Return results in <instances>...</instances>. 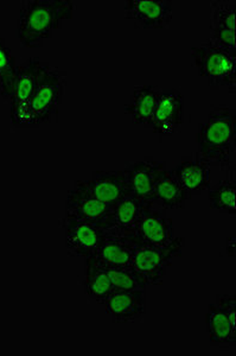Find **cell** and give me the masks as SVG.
<instances>
[{"label":"cell","mask_w":236,"mask_h":356,"mask_svg":"<svg viewBox=\"0 0 236 356\" xmlns=\"http://www.w3.org/2000/svg\"><path fill=\"white\" fill-rule=\"evenodd\" d=\"M76 4L73 0H23L17 19V38L25 48H42L73 19Z\"/></svg>","instance_id":"1"},{"label":"cell","mask_w":236,"mask_h":356,"mask_svg":"<svg viewBox=\"0 0 236 356\" xmlns=\"http://www.w3.org/2000/svg\"><path fill=\"white\" fill-rule=\"evenodd\" d=\"M197 152L201 158L221 170L234 168L236 151V113L228 106H212L207 119L196 134Z\"/></svg>","instance_id":"2"},{"label":"cell","mask_w":236,"mask_h":356,"mask_svg":"<svg viewBox=\"0 0 236 356\" xmlns=\"http://www.w3.org/2000/svg\"><path fill=\"white\" fill-rule=\"evenodd\" d=\"M68 74L48 65L43 70L33 97L30 99L24 129H36L56 122L62 102L68 90Z\"/></svg>","instance_id":"3"},{"label":"cell","mask_w":236,"mask_h":356,"mask_svg":"<svg viewBox=\"0 0 236 356\" xmlns=\"http://www.w3.org/2000/svg\"><path fill=\"white\" fill-rule=\"evenodd\" d=\"M133 240V257L130 268L145 285H162L167 270L183 253L185 239L177 236L167 246H158L152 243Z\"/></svg>","instance_id":"4"},{"label":"cell","mask_w":236,"mask_h":356,"mask_svg":"<svg viewBox=\"0 0 236 356\" xmlns=\"http://www.w3.org/2000/svg\"><path fill=\"white\" fill-rule=\"evenodd\" d=\"M190 56L197 73L207 80L209 88H226L229 93H235L236 53L205 41L192 47Z\"/></svg>","instance_id":"5"},{"label":"cell","mask_w":236,"mask_h":356,"mask_svg":"<svg viewBox=\"0 0 236 356\" xmlns=\"http://www.w3.org/2000/svg\"><path fill=\"white\" fill-rule=\"evenodd\" d=\"M48 65V62L42 61L38 57H30L22 65H17L12 94L8 100L10 120L13 127L24 129L30 99Z\"/></svg>","instance_id":"6"},{"label":"cell","mask_w":236,"mask_h":356,"mask_svg":"<svg viewBox=\"0 0 236 356\" xmlns=\"http://www.w3.org/2000/svg\"><path fill=\"white\" fill-rule=\"evenodd\" d=\"M65 229V248L70 255L87 259L98 251L107 236L101 225L65 216L61 221Z\"/></svg>","instance_id":"7"},{"label":"cell","mask_w":236,"mask_h":356,"mask_svg":"<svg viewBox=\"0 0 236 356\" xmlns=\"http://www.w3.org/2000/svg\"><path fill=\"white\" fill-rule=\"evenodd\" d=\"M184 97L178 89H162L155 106L150 129L157 137L163 139L178 132L184 122Z\"/></svg>","instance_id":"8"},{"label":"cell","mask_w":236,"mask_h":356,"mask_svg":"<svg viewBox=\"0 0 236 356\" xmlns=\"http://www.w3.org/2000/svg\"><path fill=\"white\" fill-rule=\"evenodd\" d=\"M112 207L96 199L85 186L82 179L74 182L67 193L65 216L71 219L83 220L103 226L110 219ZM103 228V227H102Z\"/></svg>","instance_id":"9"},{"label":"cell","mask_w":236,"mask_h":356,"mask_svg":"<svg viewBox=\"0 0 236 356\" xmlns=\"http://www.w3.org/2000/svg\"><path fill=\"white\" fill-rule=\"evenodd\" d=\"M127 21L135 28L160 30L171 23L174 18L172 0H127L124 5Z\"/></svg>","instance_id":"10"},{"label":"cell","mask_w":236,"mask_h":356,"mask_svg":"<svg viewBox=\"0 0 236 356\" xmlns=\"http://www.w3.org/2000/svg\"><path fill=\"white\" fill-rule=\"evenodd\" d=\"M208 41L236 53V0H212Z\"/></svg>","instance_id":"11"},{"label":"cell","mask_w":236,"mask_h":356,"mask_svg":"<svg viewBox=\"0 0 236 356\" xmlns=\"http://www.w3.org/2000/svg\"><path fill=\"white\" fill-rule=\"evenodd\" d=\"M151 206L153 204L139 200L135 195L128 194L112 207L110 219L102 227L108 235L128 239L135 238L139 221Z\"/></svg>","instance_id":"12"},{"label":"cell","mask_w":236,"mask_h":356,"mask_svg":"<svg viewBox=\"0 0 236 356\" xmlns=\"http://www.w3.org/2000/svg\"><path fill=\"white\" fill-rule=\"evenodd\" d=\"M130 181V194L145 202L153 204V193L164 172L167 164L155 158L146 157L132 163L126 168Z\"/></svg>","instance_id":"13"},{"label":"cell","mask_w":236,"mask_h":356,"mask_svg":"<svg viewBox=\"0 0 236 356\" xmlns=\"http://www.w3.org/2000/svg\"><path fill=\"white\" fill-rule=\"evenodd\" d=\"M82 181L88 191L107 206L113 207L115 203L130 194L126 169L94 171L92 177Z\"/></svg>","instance_id":"14"},{"label":"cell","mask_w":236,"mask_h":356,"mask_svg":"<svg viewBox=\"0 0 236 356\" xmlns=\"http://www.w3.org/2000/svg\"><path fill=\"white\" fill-rule=\"evenodd\" d=\"M146 290L112 291L105 303L107 315L113 323H133L146 314Z\"/></svg>","instance_id":"15"},{"label":"cell","mask_w":236,"mask_h":356,"mask_svg":"<svg viewBox=\"0 0 236 356\" xmlns=\"http://www.w3.org/2000/svg\"><path fill=\"white\" fill-rule=\"evenodd\" d=\"M175 238L174 221L167 214V211L155 204L149 207L139 221L135 239L158 246H167Z\"/></svg>","instance_id":"16"},{"label":"cell","mask_w":236,"mask_h":356,"mask_svg":"<svg viewBox=\"0 0 236 356\" xmlns=\"http://www.w3.org/2000/svg\"><path fill=\"white\" fill-rule=\"evenodd\" d=\"M133 257V240L132 238H120L107 234L105 240L92 257L87 258L86 264L108 268H128Z\"/></svg>","instance_id":"17"},{"label":"cell","mask_w":236,"mask_h":356,"mask_svg":"<svg viewBox=\"0 0 236 356\" xmlns=\"http://www.w3.org/2000/svg\"><path fill=\"white\" fill-rule=\"evenodd\" d=\"M172 170L180 186L192 197L209 191L212 186V166L197 154L182 158Z\"/></svg>","instance_id":"18"},{"label":"cell","mask_w":236,"mask_h":356,"mask_svg":"<svg viewBox=\"0 0 236 356\" xmlns=\"http://www.w3.org/2000/svg\"><path fill=\"white\" fill-rule=\"evenodd\" d=\"M160 92L162 89L158 86H137L132 90L130 102L124 107V112L130 118L133 124L149 129Z\"/></svg>","instance_id":"19"},{"label":"cell","mask_w":236,"mask_h":356,"mask_svg":"<svg viewBox=\"0 0 236 356\" xmlns=\"http://www.w3.org/2000/svg\"><path fill=\"white\" fill-rule=\"evenodd\" d=\"M205 325L209 343L212 347L219 349L235 348L236 328L215 302L208 305Z\"/></svg>","instance_id":"20"},{"label":"cell","mask_w":236,"mask_h":356,"mask_svg":"<svg viewBox=\"0 0 236 356\" xmlns=\"http://www.w3.org/2000/svg\"><path fill=\"white\" fill-rule=\"evenodd\" d=\"M190 200L192 196L180 186L174 170L167 169L155 186L153 204L164 211H178L185 208Z\"/></svg>","instance_id":"21"},{"label":"cell","mask_w":236,"mask_h":356,"mask_svg":"<svg viewBox=\"0 0 236 356\" xmlns=\"http://www.w3.org/2000/svg\"><path fill=\"white\" fill-rule=\"evenodd\" d=\"M227 176L210 186L208 191L209 206L221 214L234 218L236 215V176L235 169H229Z\"/></svg>","instance_id":"22"},{"label":"cell","mask_w":236,"mask_h":356,"mask_svg":"<svg viewBox=\"0 0 236 356\" xmlns=\"http://www.w3.org/2000/svg\"><path fill=\"white\" fill-rule=\"evenodd\" d=\"M83 286L88 300L98 304L105 303L107 297L113 291V286L106 271L90 264H86Z\"/></svg>","instance_id":"23"},{"label":"cell","mask_w":236,"mask_h":356,"mask_svg":"<svg viewBox=\"0 0 236 356\" xmlns=\"http://www.w3.org/2000/svg\"><path fill=\"white\" fill-rule=\"evenodd\" d=\"M17 63L11 48L0 35V95L8 102L12 94Z\"/></svg>","instance_id":"24"},{"label":"cell","mask_w":236,"mask_h":356,"mask_svg":"<svg viewBox=\"0 0 236 356\" xmlns=\"http://www.w3.org/2000/svg\"><path fill=\"white\" fill-rule=\"evenodd\" d=\"M110 277V283L115 291H132V290H146V285L135 275L133 270L128 268H108L105 270Z\"/></svg>","instance_id":"25"},{"label":"cell","mask_w":236,"mask_h":356,"mask_svg":"<svg viewBox=\"0 0 236 356\" xmlns=\"http://www.w3.org/2000/svg\"><path fill=\"white\" fill-rule=\"evenodd\" d=\"M215 303L224 310L230 323L236 328V296L235 293H221L216 296Z\"/></svg>","instance_id":"26"},{"label":"cell","mask_w":236,"mask_h":356,"mask_svg":"<svg viewBox=\"0 0 236 356\" xmlns=\"http://www.w3.org/2000/svg\"><path fill=\"white\" fill-rule=\"evenodd\" d=\"M226 253L229 257H234L235 255V238L234 236L227 238V240H226Z\"/></svg>","instance_id":"27"}]
</instances>
